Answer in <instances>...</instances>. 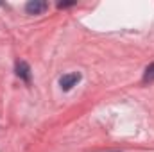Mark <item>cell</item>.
<instances>
[{
    "label": "cell",
    "mask_w": 154,
    "mask_h": 152,
    "mask_svg": "<svg viewBox=\"0 0 154 152\" xmlns=\"http://www.w3.org/2000/svg\"><path fill=\"white\" fill-rule=\"evenodd\" d=\"M16 75L20 77V79H23L25 82L31 81V68H29V65H27L25 61H20V63L16 65Z\"/></svg>",
    "instance_id": "cell-3"
},
{
    "label": "cell",
    "mask_w": 154,
    "mask_h": 152,
    "mask_svg": "<svg viewBox=\"0 0 154 152\" xmlns=\"http://www.w3.org/2000/svg\"><path fill=\"white\" fill-rule=\"evenodd\" d=\"M47 7H48V4L43 2V0H31V2H27L25 11H27L29 14H41Z\"/></svg>",
    "instance_id": "cell-2"
},
{
    "label": "cell",
    "mask_w": 154,
    "mask_h": 152,
    "mask_svg": "<svg viewBox=\"0 0 154 152\" xmlns=\"http://www.w3.org/2000/svg\"><path fill=\"white\" fill-rule=\"evenodd\" d=\"M68 5H74V2H59V4H57V7H59V9L68 7Z\"/></svg>",
    "instance_id": "cell-5"
},
{
    "label": "cell",
    "mask_w": 154,
    "mask_h": 152,
    "mask_svg": "<svg viewBox=\"0 0 154 152\" xmlns=\"http://www.w3.org/2000/svg\"><path fill=\"white\" fill-rule=\"evenodd\" d=\"M143 81H145V82H151V81H154V63H152V65H149V66L145 68Z\"/></svg>",
    "instance_id": "cell-4"
},
{
    "label": "cell",
    "mask_w": 154,
    "mask_h": 152,
    "mask_svg": "<svg viewBox=\"0 0 154 152\" xmlns=\"http://www.w3.org/2000/svg\"><path fill=\"white\" fill-rule=\"evenodd\" d=\"M81 81V74L79 72H72V74H65V75L59 79V86L63 91H70L77 82Z\"/></svg>",
    "instance_id": "cell-1"
}]
</instances>
